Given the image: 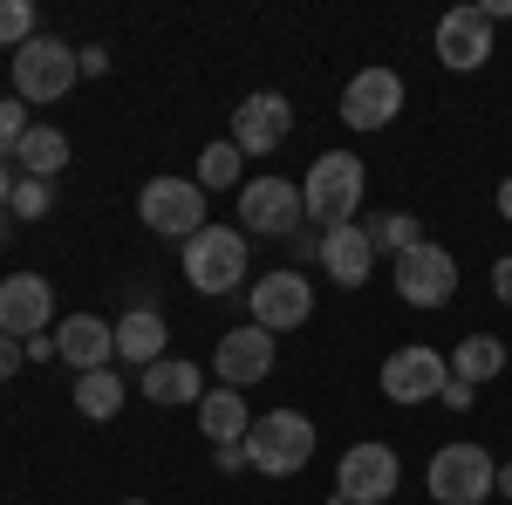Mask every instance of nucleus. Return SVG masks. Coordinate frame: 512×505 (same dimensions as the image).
<instances>
[{
	"label": "nucleus",
	"mask_w": 512,
	"mask_h": 505,
	"mask_svg": "<svg viewBox=\"0 0 512 505\" xmlns=\"http://www.w3.org/2000/svg\"><path fill=\"white\" fill-rule=\"evenodd\" d=\"M362 192H369V171L355 151H321L301 178V205H308V226L315 233H335V226H355L362 212Z\"/></svg>",
	"instance_id": "nucleus-1"
},
{
	"label": "nucleus",
	"mask_w": 512,
	"mask_h": 505,
	"mask_svg": "<svg viewBox=\"0 0 512 505\" xmlns=\"http://www.w3.org/2000/svg\"><path fill=\"white\" fill-rule=\"evenodd\" d=\"M48 205H55V185L48 178H14V198H7L14 219H48Z\"/></svg>",
	"instance_id": "nucleus-27"
},
{
	"label": "nucleus",
	"mask_w": 512,
	"mask_h": 505,
	"mask_svg": "<svg viewBox=\"0 0 512 505\" xmlns=\"http://www.w3.org/2000/svg\"><path fill=\"white\" fill-rule=\"evenodd\" d=\"M35 0H0V48H21V41H35Z\"/></svg>",
	"instance_id": "nucleus-28"
},
{
	"label": "nucleus",
	"mask_w": 512,
	"mask_h": 505,
	"mask_svg": "<svg viewBox=\"0 0 512 505\" xmlns=\"http://www.w3.org/2000/svg\"><path fill=\"white\" fill-rule=\"evenodd\" d=\"M239 451H246V465L267 471V478H294V471L315 458V424L301 410H267V417H253Z\"/></svg>",
	"instance_id": "nucleus-2"
},
{
	"label": "nucleus",
	"mask_w": 512,
	"mask_h": 505,
	"mask_svg": "<svg viewBox=\"0 0 512 505\" xmlns=\"http://www.w3.org/2000/svg\"><path fill=\"white\" fill-rule=\"evenodd\" d=\"M403 485V465H396L390 444H349V458L335 465V505H383Z\"/></svg>",
	"instance_id": "nucleus-8"
},
{
	"label": "nucleus",
	"mask_w": 512,
	"mask_h": 505,
	"mask_svg": "<svg viewBox=\"0 0 512 505\" xmlns=\"http://www.w3.org/2000/svg\"><path fill=\"white\" fill-rule=\"evenodd\" d=\"M390 273H396V301H403V308H444V301L458 294V260H451L437 239L410 246Z\"/></svg>",
	"instance_id": "nucleus-9"
},
{
	"label": "nucleus",
	"mask_w": 512,
	"mask_h": 505,
	"mask_svg": "<svg viewBox=\"0 0 512 505\" xmlns=\"http://www.w3.org/2000/svg\"><path fill=\"white\" fill-rule=\"evenodd\" d=\"M123 505H151V499H123Z\"/></svg>",
	"instance_id": "nucleus-37"
},
{
	"label": "nucleus",
	"mask_w": 512,
	"mask_h": 505,
	"mask_svg": "<svg viewBox=\"0 0 512 505\" xmlns=\"http://www.w3.org/2000/svg\"><path fill=\"white\" fill-rule=\"evenodd\" d=\"M267 369H274V335H267V328L246 321V328H226V335H219V349H212V376H219L226 389L246 396L253 383H267Z\"/></svg>",
	"instance_id": "nucleus-13"
},
{
	"label": "nucleus",
	"mask_w": 512,
	"mask_h": 505,
	"mask_svg": "<svg viewBox=\"0 0 512 505\" xmlns=\"http://www.w3.org/2000/svg\"><path fill=\"white\" fill-rule=\"evenodd\" d=\"M144 396H151V403H164V410H171V403H192L198 410V396H205V376H198L192 362H178V355H164V362H151V369H144Z\"/></svg>",
	"instance_id": "nucleus-21"
},
{
	"label": "nucleus",
	"mask_w": 512,
	"mask_h": 505,
	"mask_svg": "<svg viewBox=\"0 0 512 505\" xmlns=\"http://www.w3.org/2000/svg\"><path fill=\"white\" fill-rule=\"evenodd\" d=\"M321 267L335 287H362L369 273H376V246H369V226H335V233H321Z\"/></svg>",
	"instance_id": "nucleus-18"
},
{
	"label": "nucleus",
	"mask_w": 512,
	"mask_h": 505,
	"mask_svg": "<svg viewBox=\"0 0 512 505\" xmlns=\"http://www.w3.org/2000/svg\"><path fill=\"white\" fill-rule=\"evenodd\" d=\"M499 369H506V349H499L492 335H465V342H458V355H451V376H458V383H472V389L492 383Z\"/></svg>",
	"instance_id": "nucleus-24"
},
{
	"label": "nucleus",
	"mask_w": 512,
	"mask_h": 505,
	"mask_svg": "<svg viewBox=\"0 0 512 505\" xmlns=\"http://www.w3.org/2000/svg\"><path fill=\"white\" fill-rule=\"evenodd\" d=\"M424 485H431L437 505H485L499 485V465H492L485 444H444V451H431Z\"/></svg>",
	"instance_id": "nucleus-4"
},
{
	"label": "nucleus",
	"mask_w": 512,
	"mask_h": 505,
	"mask_svg": "<svg viewBox=\"0 0 512 505\" xmlns=\"http://www.w3.org/2000/svg\"><path fill=\"white\" fill-rule=\"evenodd\" d=\"M239 219H246V233L294 239L301 226H308L301 185H294V178H246V185H239Z\"/></svg>",
	"instance_id": "nucleus-7"
},
{
	"label": "nucleus",
	"mask_w": 512,
	"mask_h": 505,
	"mask_svg": "<svg viewBox=\"0 0 512 505\" xmlns=\"http://www.w3.org/2000/svg\"><path fill=\"white\" fill-rule=\"evenodd\" d=\"M499 219H506V226H512V178H506V185H499Z\"/></svg>",
	"instance_id": "nucleus-36"
},
{
	"label": "nucleus",
	"mask_w": 512,
	"mask_h": 505,
	"mask_svg": "<svg viewBox=\"0 0 512 505\" xmlns=\"http://www.w3.org/2000/svg\"><path fill=\"white\" fill-rule=\"evenodd\" d=\"M246 430H253V410H246V396L239 389H205L198 396V437H212V451H226V444H246Z\"/></svg>",
	"instance_id": "nucleus-19"
},
{
	"label": "nucleus",
	"mask_w": 512,
	"mask_h": 505,
	"mask_svg": "<svg viewBox=\"0 0 512 505\" xmlns=\"http://www.w3.org/2000/svg\"><path fill=\"white\" fill-rule=\"evenodd\" d=\"M48 321H55V287L41 273H7L0 280V335L35 342V335H48Z\"/></svg>",
	"instance_id": "nucleus-14"
},
{
	"label": "nucleus",
	"mask_w": 512,
	"mask_h": 505,
	"mask_svg": "<svg viewBox=\"0 0 512 505\" xmlns=\"http://www.w3.org/2000/svg\"><path fill=\"white\" fill-rule=\"evenodd\" d=\"M14 164H21V178H62V164H69V137L55 130V123H35L28 137H21V151H14Z\"/></svg>",
	"instance_id": "nucleus-22"
},
{
	"label": "nucleus",
	"mask_w": 512,
	"mask_h": 505,
	"mask_svg": "<svg viewBox=\"0 0 512 505\" xmlns=\"http://www.w3.org/2000/svg\"><path fill=\"white\" fill-rule=\"evenodd\" d=\"M437 62L458 69V76H472V69L492 62V21H485V7H451L437 21Z\"/></svg>",
	"instance_id": "nucleus-16"
},
{
	"label": "nucleus",
	"mask_w": 512,
	"mask_h": 505,
	"mask_svg": "<svg viewBox=\"0 0 512 505\" xmlns=\"http://www.w3.org/2000/svg\"><path fill=\"white\" fill-rule=\"evenodd\" d=\"M164 342H171V328H164L158 308H130L117 321V362H130V369H151V362H164Z\"/></svg>",
	"instance_id": "nucleus-20"
},
{
	"label": "nucleus",
	"mask_w": 512,
	"mask_h": 505,
	"mask_svg": "<svg viewBox=\"0 0 512 505\" xmlns=\"http://www.w3.org/2000/svg\"><path fill=\"white\" fill-rule=\"evenodd\" d=\"M301 260H321V233H294V267Z\"/></svg>",
	"instance_id": "nucleus-32"
},
{
	"label": "nucleus",
	"mask_w": 512,
	"mask_h": 505,
	"mask_svg": "<svg viewBox=\"0 0 512 505\" xmlns=\"http://www.w3.org/2000/svg\"><path fill=\"white\" fill-rule=\"evenodd\" d=\"M246 273V233L239 226H205L185 239V280L198 294H233Z\"/></svg>",
	"instance_id": "nucleus-6"
},
{
	"label": "nucleus",
	"mask_w": 512,
	"mask_h": 505,
	"mask_svg": "<svg viewBox=\"0 0 512 505\" xmlns=\"http://www.w3.org/2000/svg\"><path fill=\"white\" fill-rule=\"evenodd\" d=\"M369 246H376V253H390V260H403L410 246H424V226H417L410 212H383V219L369 226Z\"/></svg>",
	"instance_id": "nucleus-25"
},
{
	"label": "nucleus",
	"mask_w": 512,
	"mask_h": 505,
	"mask_svg": "<svg viewBox=\"0 0 512 505\" xmlns=\"http://www.w3.org/2000/svg\"><path fill=\"white\" fill-rule=\"evenodd\" d=\"M82 55V76H103V69H110V48H76Z\"/></svg>",
	"instance_id": "nucleus-33"
},
{
	"label": "nucleus",
	"mask_w": 512,
	"mask_h": 505,
	"mask_svg": "<svg viewBox=\"0 0 512 505\" xmlns=\"http://www.w3.org/2000/svg\"><path fill=\"white\" fill-rule=\"evenodd\" d=\"M492 294H499V301H506V308H512V253H506V260H499V267H492Z\"/></svg>",
	"instance_id": "nucleus-31"
},
{
	"label": "nucleus",
	"mask_w": 512,
	"mask_h": 505,
	"mask_svg": "<svg viewBox=\"0 0 512 505\" xmlns=\"http://www.w3.org/2000/svg\"><path fill=\"white\" fill-rule=\"evenodd\" d=\"M137 219H144L151 233L178 239V246L212 226V219H205V192H198V178H151V185L137 192Z\"/></svg>",
	"instance_id": "nucleus-5"
},
{
	"label": "nucleus",
	"mask_w": 512,
	"mask_h": 505,
	"mask_svg": "<svg viewBox=\"0 0 512 505\" xmlns=\"http://www.w3.org/2000/svg\"><path fill=\"white\" fill-rule=\"evenodd\" d=\"M472 396H478L472 383H458V376H451V383H444V396H437V403H451V410H472Z\"/></svg>",
	"instance_id": "nucleus-30"
},
{
	"label": "nucleus",
	"mask_w": 512,
	"mask_h": 505,
	"mask_svg": "<svg viewBox=\"0 0 512 505\" xmlns=\"http://www.w3.org/2000/svg\"><path fill=\"white\" fill-rule=\"evenodd\" d=\"M444 383H451V355L424 349V342H410L383 362V396L390 403H431V396H444Z\"/></svg>",
	"instance_id": "nucleus-12"
},
{
	"label": "nucleus",
	"mask_w": 512,
	"mask_h": 505,
	"mask_svg": "<svg viewBox=\"0 0 512 505\" xmlns=\"http://www.w3.org/2000/svg\"><path fill=\"white\" fill-rule=\"evenodd\" d=\"M82 76V55L55 35H35L14 48V96L21 103H62Z\"/></svg>",
	"instance_id": "nucleus-3"
},
{
	"label": "nucleus",
	"mask_w": 512,
	"mask_h": 505,
	"mask_svg": "<svg viewBox=\"0 0 512 505\" xmlns=\"http://www.w3.org/2000/svg\"><path fill=\"white\" fill-rule=\"evenodd\" d=\"M492 492H499V499H512V458L499 465V485H492Z\"/></svg>",
	"instance_id": "nucleus-35"
},
{
	"label": "nucleus",
	"mask_w": 512,
	"mask_h": 505,
	"mask_svg": "<svg viewBox=\"0 0 512 505\" xmlns=\"http://www.w3.org/2000/svg\"><path fill=\"white\" fill-rule=\"evenodd\" d=\"M55 355L89 376V369H110V355H117V321H103V314H69L62 328H55Z\"/></svg>",
	"instance_id": "nucleus-17"
},
{
	"label": "nucleus",
	"mask_w": 512,
	"mask_h": 505,
	"mask_svg": "<svg viewBox=\"0 0 512 505\" xmlns=\"http://www.w3.org/2000/svg\"><path fill=\"white\" fill-rule=\"evenodd\" d=\"M123 396H130V383H123L117 369H89V376H76V410L89 417V424H110L123 410Z\"/></svg>",
	"instance_id": "nucleus-23"
},
{
	"label": "nucleus",
	"mask_w": 512,
	"mask_h": 505,
	"mask_svg": "<svg viewBox=\"0 0 512 505\" xmlns=\"http://www.w3.org/2000/svg\"><path fill=\"white\" fill-rule=\"evenodd\" d=\"M21 342H14V335H0V383H7V376H14V369H21Z\"/></svg>",
	"instance_id": "nucleus-29"
},
{
	"label": "nucleus",
	"mask_w": 512,
	"mask_h": 505,
	"mask_svg": "<svg viewBox=\"0 0 512 505\" xmlns=\"http://www.w3.org/2000/svg\"><path fill=\"white\" fill-rule=\"evenodd\" d=\"M246 308H253V328L287 335V328H301V321L315 314V287H308V273H301V267L260 273V280H253V294H246Z\"/></svg>",
	"instance_id": "nucleus-10"
},
{
	"label": "nucleus",
	"mask_w": 512,
	"mask_h": 505,
	"mask_svg": "<svg viewBox=\"0 0 512 505\" xmlns=\"http://www.w3.org/2000/svg\"><path fill=\"white\" fill-rule=\"evenodd\" d=\"M287 130H294V103H287L280 89H253V96L233 110L239 157H274L280 144H287Z\"/></svg>",
	"instance_id": "nucleus-11"
},
{
	"label": "nucleus",
	"mask_w": 512,
	"mask_h": 505,
	"mask_svg": "<svg viewBox=\"0 0 512 505\" xmlns=\"http://www.w3.org/2000/svg\"><path fill=\"white\" fill-rule=\"evenodd\" d=\"M226 185H239V144L233 137L198 151V192H226Z\"/></svg>",
	"instance_id": "nucleus-26"
},
{
	"label": "nucleus",
	"mask_w": 512,
	"mask_h": 505,
	"mask_svg": "<svg viewBox=\"0 0 512 505\" xmlns=\"http://www.w3.org/2000/svg\"><path fill=\"white\" fill-rule=\"evenodd\" d=\"M403 110V76L396 69H355L342 89V123L349 130H383Z\"/></svg>",
	"instance_id": "nucleus-15"
},
{
	"label": "nucleus",
	"mask_w": 512,
	"mask_h": 505,
	"mask_svg": "<svg viewBox=\"0 0 512 505\" xmlns=\"http://www.w3.org/2000/svg\"><path fill=\"white\" fill-rule=\"evenodd\" d=\"M7 198H14V164H0V212H7Z\"/></svg>",
	"instance_id": "nucleus-34"
},
{
	"label": "nucleus",
	"mask_w": 512,
	"mask_h": 505,
	"mask_svg": "<svg viewBox=\"0 0 512 505\" xmlns=\"http://www.w3.org/2000/svg\"><path fill=\"white\" fill-rule=\"evenodd\" d=\"M0 239H7V219H0Z\"/></svg>",
	"instance_id": "nucleus-38"
}]
</instances>
